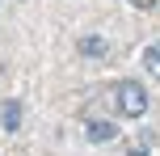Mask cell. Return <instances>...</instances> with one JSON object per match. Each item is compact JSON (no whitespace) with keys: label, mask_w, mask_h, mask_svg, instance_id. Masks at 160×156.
Masks as SVG:
<instances>
[{"label":"cell","mask_w":160,"mask_h":156,"mask_svg":"<svg viewBox=\"0 0 160 156\" xmlns=\"http://www.w3.org/2000/svg\"><path fill=\"white\" fill-rule=\"evenodd\" d=\"M84 135H88V139H93V143H110V139H114V135H118V131H114V123H105V118H93Z\"/></svg>","instance_id":"277c9868"},{"label":"cell","mask_w":160,"mask_h":156,"mask_svg":"<svg viewBox=\"0 0 160 156\" xmlns=\"http://www.w3.org/2000/svg\"><path fill=\"white\" fill-rule=\"evenodd\" d=\"M21 114H25V110H21V101H17V97L0 106V123H4V131H8V135L21 131Z\"/></svg>","instance_id":"3957f363"},{"label":"cell","mask_w":160,"mask_h":156,"mask_svg":"<svg viewBox=\"0 0 160 156\" xmlns=\"http://www.w3.org/2000/svg\"><path fill=\"white\" fill-rule=\"evenodd\" d=\"M156 4V0H135V8H152Z\"/></svg>","instance_id":"52a82bcc"},{"label":"cell","mask_w":160,"mask_h":156,"mask_svg":"<svg viewBox=\"0 0 160 156\" xmlns=\"http://www.w3.org/2000/svg\"><path fill=\"white\" fill-rule=\"evenodd\" d=\"M152 148H156L152 135H135V139L127 143V156H152Z\"/></svg>","instance_id":"5b68a950"},{"label":"cell","mask_w":160,"mask_h":156,"mask_svg":"<svg viewBox=\"0 0 160 156\" xmlns=\"http://www.w3.org/2000/svg\"><path fill=\"white\" fill-rule=\"evenodd\" d=\"M114 110L122 118H143L148 114V89L139 80H118L114 84Z\"/></svg>","instance_id":"6da1fadb"},{"label":"cell","mask_w":160,"mask_h":156,"mask_svg":"<svg viewBox=\"0 0 160 156\" xmlns=\"http://www.w3.org/2000/svg\"><path fill=\"white\" fill-rule=\"evenodd\" d=\"M143 68H148V72H152L156 80H160V42H156V47H148V51H143Z\"/></svg>","instance_id":"8992f818"},{"label":"cell","mask_w":160,"mask_h":156,"mask_svg":"<svg viewBox=\"0 0 160 156\" xmlns=\"http://www.w3.org/2000/svg\"><path fill=\"white\" fill-rule=\"evenodd\" d=\"M76 51H80L84 59H105V55H110V42H105L101 34H84V38L76 42Z\"/></svg>","instance_id":"7a4b0ae2"}]
</instances>
